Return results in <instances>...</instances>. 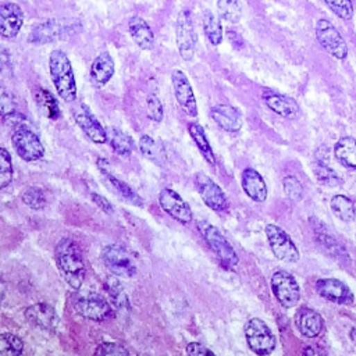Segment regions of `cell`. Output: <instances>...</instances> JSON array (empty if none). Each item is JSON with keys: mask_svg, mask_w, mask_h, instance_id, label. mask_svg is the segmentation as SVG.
<instances>
[{"mask_svg": "<svg viewBox=\"0 0 356 356\" xmlns=\"http://www.w3.org/2000/svg\"><path fill=\"white\" fill-rule=\"evenodd\" d=\"M55 260L62 278L78 291L85 280V263L78 244L71 238L60 239L55 248Z\"/></svg>", "mask_w": 356, "mask_h": 356, "instance_id": "obj_1", "label": "cell"}, {"mask_svg": "<svg viewBox=\"0 0 356 356\" xmlns=\"http://www.w3.org/2000/svg\"><path fill=\"white\" fill-rule=\"evenodd\" d=\"M49 73L55 90L62 101L71 103L77 99V81L69 56L56 49L49 56Z\"/></svg>", "mask_w": 356, "mask_h": 356, "instance_id": "obj_2", "label": "cell"}, {"mask_svg": "<svg viewBox=\"0 0 356 356\" xmlns=\"http://www.w3.org/2000/svg\"><path fill=\"white\" fill-rule=\"evenodd\" d=\"M81 28H83L81 24L76 20L52 19L37 26L31 31L28 37V42L37 46L55 44L80 33Z\"/></svg>", "mask_w": 356, "mask_h": 356, "instance_id": "obj_3", "label": "cell"}, {"mask_svg": "<svg viewBox=\"0 0 356 356\" xmlns=\"http://www.w3.org/2000/svg\"><path fill=\"white\" fill-rule=\"evenodd\" d=\"M198 230L202 234L206 244L209 245V248L214 252V255L219 257L220 263L226 269H234L238 264L239 260L237 252L219 228H216L207 221H199Z\"/></svg>", "mask_w": 356, "mask_h": 356, "instance_id": "obj_4", "label": "cell"}, {"mask_svg": "<svg viewBox=\"0 0 356 356\" xmlns=\"http://www.w3.org/2000/svg\"><path fill=\"white\" fill-rule=\"evenodd\" d=\"M28 121L13 128L12 144L16 153L26 162H37L45 156V146L40 137L30 128Z\"/></svg>", "mask_w": 356, "mask_h": 356, "instance_id": "obj_5", "label": "cell"}, {"mask_svg": "<svg viewBox=\"0 0 356 356\" xmlns=\"http://www.w3.org/2000/svg\"><path fill=\"white\" fill-rule=\"evenodd\" d=\"M102 262L106 269L117 277L131 278L137 274V263L131 253L119 244H110L102 249Z\"/></svg>", "mask_w": 356, "mask_h": 356, "instance_id": "obj_6", "label": "cell"}, {"mask_svg": "<svg viewBox=\"0 0 356 356\" xmlns=\"http://www.w3.org/2000/svg\"><path fill=\"white\" fill-rule=\"evenodd\" d=\"M245 338L256 355H270L276 349V335L260 319L253 317L245 324Z\"/></svg>", "mask_w": 356, "mask_h": 356, "instance_id": "obj_7", "label": "cell"}, {"mask_svg": "<svg viewBox=\"0 0 356 356\" xmlns=\"http://www.w3.org/2000/svg\"><path fill=\"white\" fill-rule=\"evenodd\" d=\"M176 41L180 56L189 62L195 56L198 35L192 23V17L189 10H181L176 23Z\"/></svg>", "mask_w": 356, "mask_h": 356, "instance_id": "obj_8", "label": "cell"}, {"mask_svg": "<svg viewBox=\"0 0 356 356\" xmlns=\"http://www.w3.org/2000/svg\"><path fill=\"white\" fill-rule=\"evenodd\" d=\"M271 291L278 303L285 309L296 306L300 299V287L298 281L285 270H280L273 274Z\"/></svg>", "mask_w": 356, "mask_h": 356, "instance_id": "obj_9", "label": "cell"}, {"mask_svg": "<svg viewBox=\"0 0 356 356\" xmlns=\"http://www.w3.org/2000/svg\"><path fill=\"white\" fill-rule=\"evenodd\" d=\"M266 237L274 256L285 263H296L300 257L298 248L289 235L276 224L266 226Z\"/></svg>", "mask_w": 356, "mask_h": 356, "instance_id": "obj_10", "label": "cell"}, {"mask_svg": "<svg viewBox=\"0 0 356 356\" xmlns=\"http://www.w3.org/2000/svg\"><path fill=\"white\" fill-rule=\"evenodd\" d=\"M316 38L319 44L335 59L344 60L348 56V45L338 30L328 20H319L316 24Z\"/></svg>", "mask_w": 356, "mask_h": 356, "instance_id": "obj_11", "label": "cell"}, {"mask_svg": "<svg viewBox=\"0 0 356 356\" xmlns=\"http://www.w3.org/2000/svg\"><path fill=\"white\" fill-rule=\"evenodd\" d=\"M74 307L81 317L96 321V323L106 321L113 314V309L108 302V299L98 294H88V295L80 296L76 300Z\"/></svg>", "mask_w": 356, "mask_h": 356, "instance_id": "obj_12", "label": "cell"}, {"mask_svg": "<svg viewBox=\"0 0 356 356\" xmlns=\"http://www.w3.org/2000/svg\"><path fill=\"white\" fill-rule=\"evenodd\" d=\"M198 194L205 205L214 212H226L228 209V199L224 191L209 176L198 173L194 178Z\"/></svg>", "mask_w": 356, "mask_h": 356, "instance_id": "obj_13", "label": "cell"}, {"mask_svg": "<svg viewBox=\"0 0 356 356\" xmlns=\"http://www.w3.org/2000/svg\"><path fill=\"white\" fill-rule=\"evenodd\" d=\"M24 317L31 325L42 331H46L49 334L56 332L60 325V317L58 312L55 310L53 306L45 302H40L28 306L24 310Z\"/></svg>", "mask_w": 356, "mask_h": 356, "instance_id": "obj_14", "label": "cell"}, {"mask_svg": "<svg viewBox=\"0 0 356 356\" xmlns=\"http://www.w3.org/2000/svg\"><path fill=\"white\" fill-rule=\"evenodd\" d=\"M159 205L170 217H173L176 221L181 224H189L194 220L192 210L189 205L183 199V196L171 189V188H163L159 194Z\"/></svg>", "mask_w": 356, "mask_h": 356, "instance_id": "obj_15", "label": "cell"}, {"mask_svg": "<svg viewBox=\"0 0 356 356\" xmlns=\"http://www.w3.org/2000/svg\"><path fill=\"white\" fill-rule=\"evenodd\" d=\"M171 85H173L176 101L180 105V108L184 110V113L188 115L189 117H196L198 116L196 98L189 80L181 70H174L171 73Z\"/></svg>", "mask_w": 356, "mask_h": 356, "instance_id": "obj_16", "label": "cell"}, {"mask_svg": "<svg viewBox=\"0 0 356 356\" xmlns=\"http://www.w3.org/2000/svg\"><path fill=\"white\" fill-rule=\"evenodd\" d=\"M24 26V12L17 3H3L0 6V37L16 38Z\"/></svg>", "mask_w": 356, "mask_h": 356, "instance_id": "obj_17", "label": "cell"}, {"mask_svg": "<svg viewBox=\"0 0 356 356\" xmlns=\"http://www.w3.org/2000/svg\"><path fill=\"white\" fill-rule=\"evenodd\" d=\"M74 120L80 130L94 142L98 145H103L108 142V131L98 121V119L91 113V110L81 105L78 109L74 110Z\"/></svg>", "mask_w": 356, "mask_h": 356, "instance_id": "obj_18", "label": "cell"}, {"mask_svg": "<svg viewBox=\"0 0 356 356\" xmlns=\"http://www.w3.org/2000/svg\"><path fill=\"white\" fill-rule=\"evenodd\" d=\"M316 291L321 298L334 303L352 305L355 302V295L349 287L337 278H320L316 282Z\"/></svg>", "mask_w": 356, "mask_h": 356, "instance_id": "obj_19", "label": "cell"}, {"mask_svg": "<svg viewBox=\"0 0 356 356\" xmlns=\"http://www.w3.org/2000/svg\"><path fill=\"white\" fill-rule=\"evenodd\" d=\"M310 223L313 224L316 239L321 245V248H324V251L327 253H330L331 257H335L338 260H342L344 263H348V253H346V251L331 235V232L327 230V227L321 221H319L316 219H310Z\"/></svg>", "mask_w": 356, "mask_h": 356, "instance_id": "obj_20", "label": "cell"}, {"mask_svg": "<svg viewBox=\"0 0 356 356\" xmlns=\"http://www.w3.org/2000/svg\"><path fill=\"white\" fill-rule=\"evenodd\" d=\"M214 123L227 133H238L242 128V116L238 109L230 105H217L210 110Z\"/></svg>", "mask_w": 356, "mask_h": 356, "instance_id": "obj_21", "label": "cell"}, {"mask_svg": "<svg viewBox=\"0 0 356 356\" xmlns=\"http://www.w3.org/2000/svg\"><path fill=\"white\" fill-rule=\"evenodd\" d=\"M295 324L299 332L306 338H316L323 330V317L309 307H300L295 313Z\"/></svg>", "mask_w": 356, "mask_h": 356, "instance_id": "obj_22", "label": "cell"}, {"mask_svg": "<svg viewBox=\"0 0 356 356\" xmlns=\"http://www.w3.org/2000/svg\"><path fill=\"white\" fill-rule=\"evenodd\" d=\"M115 70L116 67H115L113 58L108 52L101 53L99 56L95 58V60L91 65V69H90L91 83L96 88L105 87L115 76Z\"/></svg>", "mask_w": 356, "mask_h": 356, "instance_id": "obj_23", "label": "cell"}, {"mask_svg": "<svg viewBox=\"0 0 356 356\" xmlns=\"http://www.w3.org/2000/svg\"><path fill=\"white\" fill-rule=\"evenodd\" d=\"M98 167L101 170V173L103 174V177L110 183V185L120 194V196L123 199H126L127 202H130L131 205L134 206H139L142 207L144 206V202H142V198L128 185L126 184L124 181H121L119 177H116L110 169H109V162L106 159H99L98 160Z\"/></svg>", "mask_w": 356, "mask_h": 356, "instance_id": "obj_24", "label": "cell"}, {"mask_svg": "<svg viewBox=\"0 0 356 356\" xmlns=\"http://www.w3.org/2000/svg\"><path fill=\"white\" fill-rule=\"evenodd\" d=\"M128 33L135 45L142 51H152L155 48V34L151 26L139 16H134L128 22Z\"/></svg>", "mask_w": 356, "mask_h": 356, "instance_id": "obj_25", "label": "cell"}, {"mask_svg": "<svg viewBox=\"0 0 356 356\" xmlns=\"http://www.w3.org/2000/svg\"><path fill=\"white\" fill-rule=\"evenodd\" d=\"M242 188L255 202H264L267 199V185L255 169L249 167L242 171Z\"/></svg>", "mask_w": 356, "mask_h": 356, "instance_id": "obj_26", "label": "cell"}, {"mask_svg": "<svg viewBox=\"0 0 356 356\" xmlns=\"http://www.w3.org/2000/svg\"><path fill=\"white\" fill-rule=\"evenodd\" d=\"M139 152L142 153V156H145L148 160L158 164L159 167H164L167 164V153L164 151V146L151 135L144 134L139 138Z\"/></svg>", "mask_w": 356, "mask_h": 356, "instance_id": "obj_27", "label": "cell"}, {"mask_svg": "<svg viewBox=\"0 0 356 356\" xmlns=\"http://www.w3.org/2000/svg\"><path fill=\"white\" fill-rule=\"evenodd\" d=\"M266 105L271 112L281 117H295L299 112L298 103L292 98L285 95L269 94L266 96Z\"/></svg>", "mask_w": 356, "mask_h": 356, "instance_id": "obj_28", "label": "cell"}, {"mask_svg": "<svg viewBox=\"0 0 356 356\" xmlns=\"http://www.w3.org/2000/svg\"><path fill=\"white\" fill-rule=\"evenodd\" d=\"M334 156L342 166L356 170V139L352 137L341 138L334 146Z\"/></svg>", "mask_w": 356, "mask_h": 356, "instance_id": "obj_29", "label": "cell"}, {"mask_svg": "<svg viewBox=\"0 0 356 356\" xmlns=\"http://www.w3.org/2000/svg\"><path fill=\"white\" fill-rule=\"evenodd\" d=\"M188 133H189L192 141L195 142L196 148L199 149V152L205 158V160L207 163H210L212 166H214L216 164V156H214L213 149L210 146V142H209V139L206 137L205 128L201 124H198V123H191L188 126Z\"/></svg>", "mask_w": 356, "mask_h": 356, "instance_id": "obj_30", "label": "cell"}, {"mask_svg": "<svg viewBox=\"0 0 356 356\" xmlns=\"http://www.w3.org/2000/svg\"><path fill=\"white\" fill-rule=\"evenodd\" d=\"M108 142L110 144L112 149L120 156H130L135 148L133 137L119 128H110L108 131Z\"/></svg>", "mask_w": 356, "mask_h": 356, "instance_id": "obj_31", "label": "cell"}, {"mask_svg": "<svg viewBox=\"0 0 356 356\" xmlns=\"http://www.w3.org/2000/svg\"><path fill=\"white\" fill-rule=\"evenodd\" d=\"M35 102L48 119H51V120L60 119V116H62L60 106H59V102L52 92H49L45 88H40L35 92Z\"/></svg>", "mask_w": 356, "mask_h": 356, "instance_id": "obj_32", "label": "cell"}, {"mask_svg": "<svg viewBox=\"0 0 356 356\" xmlns=\"http://www.w3.org/2000/svg\"><path fill=\"white\" fill-rule=\"evenodd\" d=\"M330 206H331V210L335 214V217H338L344 223H352L356 217L355 203L344 195H335L331 199Z\"/></svg>", "mask_w": 356, "mask_h": 356, "instance_id": "obj_33", "label": "cell"}, {"mask_svg": "<svg viewBox=\"0 0 356 356\" xmlns=\"http://www.w3.org/2000/svg\"><path fill=\"white\" fill-rule=\"evenodd\" d=\"M203 33L207 38V41L213 46H219L223 42V27L220 23V19L216 17L210 10H206L203 13Z\"/></svg>", "mask_w": 356, "mask_h": 356, "instance_id": "obj_34", "label": "cell"}, {"mask_svg": "<svg viewBox=\"0 0 356 356\" xmlns=\"http://www.w3.org/2000/svg\"><path fill=\"white\" fill-rule=\"evenodd\" d=\"M217 12L221 20L237 24L242 17L241 0H217Z\"/></svg>", "mask_w": 356, "mask_h": 356, "instance_id": "obj_35", "label": "cell"}, {"mask_svg": "<svg viewBox=\"0 0 356 356\" xmlns=\"http://www.w3.org/2000/svg\"><path fill=\"white\" fill-rule=\"evenodd\" d=\"M105 288L109 296V300H112V303L119 307V309H124L128 307L130 302H128V296L121 285V282L117 280V276L110 277L106 282H105Z\"/></svg>", "mask_w": 356, "mask_h": 356, "instance_id": "obj_36", "label": "cell"}, {"mask_svg": "<svg viewBox=\"0 0 356 356\" xmlns=\"http://www.w3.org/2000/svg\"><path fill=\"white\" fill-rule=\"evenodd\" d=\"M24 352L23 339L13 332L0 334V356H19Z\"/></svg>", "mask_w": 356, "mask_h": 356, "instance_id": "obj_37", "label": "cell"}, {"mask_svg": "<svg viewBox=\"0 0 356 356\" xmlns=\"http://www.w3.org/2000/svg\"><path fill=\"white\" fill-rule=\"evenodd\" d=\"M15 170H13V160L10 152L0 146V191L6 189L13 181Z\"/></svg>", "mask_w": 356, "mask_h": 356, "instance_id": "obj_38", "label": "cell"}, {"mask_svg": "<svg viewBox=\"0 0 356 356\" xmlns=\"http://www.w3.org/2000/svg\"><path fill=\"white\" fill-rule=\"evenodd\" d=\"M22 201L26 206L31 207L33 210H42L48 203L46 195H45L44 189L40 187L27 188L22 195Z\"/></svg>", "mask_w": 356, "mask_h": 356, "instance_id": "obj_39", "label": "cell"}, {"mask_svg": "<svg viewBox=\"0 0 356 356\" xmlns=\"http://www.w3.org/2000/svg\"><path fill=\"white\" fill-rule=\"evenodd\" d=\"M314 176L320 184L327 187H338L342 184V180L337 176V173L321 162L314 164Z\"/></svg>", "mask_w": 356, "mask_h": 356, "instance_id": "obj_40", "label": "cell"}, {"mask_svg": "<svg viewBox=\"0 0 356 356\" xmlns=\"http://www.w3.org/2000/svg\"><path fill=\"white\" fill-rule=\"evenodd\" d=\"M331 12L341 20H350L353 17V5L350 0H324Z\"/></svg>", "mask_w": 356, "mask_h": 356, "instance_id": "obj_41", "label": "cell"}, {"mask_svg": "<svg viewBox=\"0 0 356 356\" xmlns=\"http://www.w3.org/2000/svg\"><path fill=\"white\" fill-rule=\"evenodd\" d=\"M17 112L16 96L5 87L0 85V117H8Z\"/></svg>", "mask_w": 356, "mask_h": 356, "instance_id": "obj_42", "label": "cell"}, {"mask_svg": "<svg viewBox=\"0 0 356 356\" xmlns=\"http://www.w3.org/2000/svg\"><path fill=\"white\" fill-rule=\"evenodd\" d=\"M146 112H148V117L155 121V123H162L163 117H164V110H163V105L162 101L159 99V96L156 94H151L146 99Z\"/></svg>", "mask_w": 356, "mask_h": 356, "instance_id": "obj_43", "label": "cell"}, {"mask_svg": "<svg viewBox=\"0 0 356 356\" xmlns=\"http://www.w3.org/2000/svg\"><path fill=\"white\" fill-rule=\"evenodd\" d=\"M282 187H284L285 195L291 201H299L302 198V185L296 177H294V176L285 177L282 181Z\"/></svg>", "mask_w": 356, "mask_h": 356, "instance_id": "obj_44", "label": "cell"}, {"mask_svg": "<svg viewBox=\"0 0 356 356\" xmlns=\"http://www.w3.org/2000/svg\"><path fill=\"white\" fill-rule=\"evenodd\" d=\"M95 355H113V356H127L130 355V350L127 348H124L123 345L117 344V342H103L96 349H95Z\"/></svg>", "mask_w": 356, "mask_h": 356, "instance_id": "obj_45", "label": "cell"}, {"mask_svg": "<svg viewBox=\"0 0 356 356\" xmlns=\"http://www.w3.org/2000/svg\"><path fill=\"white\" fill-rule=\"evenodd\" d=\"M185 352L189 356H206V355L213 356L214 355L210 349H207L205 345H202L199 342H189L185 348Z\"/></svg>", "mask_w": 356, "mask_h": 356, "instance_id": "obj_46", "label": "cell"}, {"mask_svg": "<svg viewBox=\"0 0 356 356\" xmlns=\"http://www.w3.org/2000/svg\"><path fill=\"white\" fill-rule=\"evenodd\" d=\"M91 196H92V201H94L105 213L113 214V212H115L113 205H112L105 196H102V195H99V194H92Z\"/></svg>", "mask_w": 356, "mask_h": 356, "instance_id": "obj_47", "label": "cell"}, {"mask_svg": "<svg viewBox=\"0 0 356 356\" xmlns=\"http://www.w3.org/2000/svg\"><path fill=\"white\" fill-rule=\"evenodd\" d=\"M228 38H230V41H231V44H234L235 46H241L242 45V38L239 37V34H237V33H232V31H228Z\"/></svg>", "mask_w": 356, "mask_h": 356, "instance_id": "obj_48", "label": "cell"}, {"mask_svg": "<svg viewBox=\"0 0 356 356\" xmlns=\"http://www.w3.org/2000/svg\"><path fill=\"white\" fill-rule=\"evenodd\" d=\"M6 289H8V284L2 277H0V300L3 299V296L6 294Z\"/></svg>", "mask_w": 356, "mask_h": 356, "instance_id": "obj_49", "label": "cell"}, {"mask_svg": "<svg viewBox=\"0 0 356 356\" xmlns=\"http://www.w3.org/2000/svg\"><path fill=\"white\" fill-rule=\"evenodd\" d=\"M303 353H305V355H316L317 352H316L314 349H312V348H306V349L303 350Z\"/></svg>", "mask_w": 356, "mask_h": 356, "instance_id": "obj_50", "label": "cell"}, {"mask_svg": "<svg viewBox=\"0 0 356 356\" xmlns=\"http://www.w3.org/2000/svg\"><path fill=\"white\" fill-rule=\"evenodd\" d=\"M350 338H352L353 342L356 344V327H353V328L350 330Z\"/></svg>", "mask_w": 356, "mask_h": 356, "instance_id": "obj_51", "label": "cell"}]
</instances>
